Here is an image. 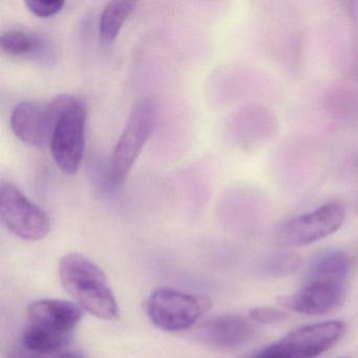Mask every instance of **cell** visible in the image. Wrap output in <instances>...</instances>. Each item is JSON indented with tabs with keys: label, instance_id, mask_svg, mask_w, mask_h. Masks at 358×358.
Masks as SVG:
<instances>
[{
	"label": "cell",
	"instance_id": "1",
	"mask_svg": "<svg viewBox=\"0 0 358 358\" xmlns=\"http://www.w3.org/2000/svg\"><path fill=\"white\" fill-rule=\"evenodd\" d=\"M59 278L66 292L92 315L116 320L120 309L103 270L80 253H69L59 263Z\"/></svg>",
	"mask_w": 358,
	"mask_h": 358
},
{
	"label": "cell",
	"instance_id": "2",
	"mask_svg": "<svg viewBox=\"0 0 358 358\" xmlns=\"http://www.w3.org/2000/svg\"><path fill=\"white\" fill-rule=\"evenodd\" d=\"M55 114L50 146L52 156L60 171L74 175L83 162L87 127V106L71 95H60L52 100Z\"/></svg>",
	"mask_w": 358,
	"mask_h": 358
},
{
	"label": "cell",
	"instance_id": "3",
	"mask_svg": "<svg viewBox=\"0 0 358 358\" xmlns=\"http://www.w3.org/2000/svg\"><path fill=\"white\" fill-rule=\"evenodd\" d=\"M156 117L157 104L152 98H142L134 106L110 159L108 178L113 186L120 185L127 179L152 135Z\"/></svg>",
	"mask_w": 358,
	"mask_h": 358
},
{
	"label": "cell",
	"instance_id": "4",
	"mask_svg": "<svg viewBox=\"0 0 358 358\" xmlns=\"http://www.w3.org/2000/svg\"><path fill=\"white\" fill-rule=\"evenodd\" d=\"M211 307L213 303L207 297L160 288L148 297L146 314L161 330L180 332L192 328Z\"/></svg>",
	"mask_w": 358,
	"mask_h": 358
},
{
	"label": "cell",
	"instance_id": "5",
	"mask_svg": "<svg viewBox=\"0 0 358 358\" xmlns=\"http://www.w3.org/2000/svg\"><path fill=\"white\" fill-rule=\"evenodd\" d=\"M347 331L341 320L301 327L255 354L259 358H315L328 351Z\"/></svg>",
	"mask_w": 358,
	"mask_h": 358
},
{
	"label": "cell",
	"instance_id": "6",
	"mask_svg": "<svg viewBox=\"0 0 358 358\" xmlns=\"http://www.w3.org/2000/svg\"><path fill=\"white\" fill-rule=\"evenodd\" d=\"M345 220V206L328 203L284 222L276 230V240L285 247L307 246L336 232Z\"/></svg>",
	"mask_w": 358,
	"mask_h": 358
},
{
	"label": "cell",
	"instance_id": "7",
	"mask_svg": "<svg viewBox=\"0 0 358 358\" xmlns=\"http://www.w3.org/2000/svg\"><path fill=\"white\" fill-rule=\"evenodd\" d=\"M0 217L6 227L22 240H43L50 231L47 213L10 182L0 184Z\"/></svg>",
	"mask_w": 358,
	"mask_h": 358
},
{
	"label": "cell",
	"instance_id": "8",
	"mask_svg": "<svg viewBox=\"0 0 358 358\" xmlns=\"http://www.w3.org/2000/svg\"><path fill=\"white\" fill-rule=\"evenodd\" d=\"M345 282L307 280L296 292L282 295L278 301L280 306L297 313L322 315L329 313L343 301Z\"/></svg>",
	"mask_w": 358,
	"mask_h": 358
},
{
	"label": "cell",
	"instance_id": "9",
	"mask_svg": "<svg viewBox=\"0 0 358 358\" xmlns=\"http://www.w3.org/2000/svg\"><path fill=\"white\" fill-rule=\"evenodd\" d=\"M54 121L55 114L51 103L20 102L11 115L12 131L20 141L33 148L50 143Z\"/></svg>",
	"mask_w": 358,
	"mask_h": 358
},
{
	"label": "cell",
	"instance_id": "10",
	"mask_svg": "<svg viewBox=\"0 0 358 358\" xmlns=\"http://www.w3.org/2000/svg\"><path fill=\"white\" fill-rule=\"evenodd\" d=\"M255 329L240 315H217L203 320L196 330V337L209 347L234 350L243 347L255 337Z\"/></svg>",
	"mask_w": 358,
	"mask_h": 358
},
{
	"label": "cell",
	"instance_id": "11",
	"mask_svg": "<svg viewBox=\"0 0 358 358\" xmlns=\"http://www.w3.org/2000/svg\"><path fill=\"white\" fill-rule=\"evenodd\" d=\"M30 324L53 332L72 335L83 318L78 306L60 299H41L29 306Z\"/></svg>",
	"mask_w": 358,
	"mask_h": 358
},
{
	"label": "cell",
	"instance_id": "12",
	"mask_svg": "<svg viewBox=\"0 0 358 358\" xmlns=\"http://www.w3.org/2000/svg\"><path fill=\"white\" fill-rule=\"evenodd\" d=\"M351 257L345 251L333 249L320 253L314 259L307 280L347 282L351 270Z\"/></svg>",
	"mask_w": 358,
	"mask_h": 358
},
{
	"label": "cell",
	"instance_id": "13",
	"mask_svg": "<svg viewBox=\"0 0 358 358\" xmlns=\"http://www.w3.org/2000/svg\"><path fill=\"white\" fill-rule=\"evenodd\" d=\"M135 8L136 3L127 0H114L108 3L100 16V41L106 45L114 43Z\"/></svg>",
	"mask_w": 358,
	"mask_h": 358
},
{
	"label": "cell",
	"instance_id": "14",
	"mask_svg": "<svg viewBox=\"0 0 358 358\" xmlns=\"http://www.w3.org/2000/svg\"><path fill=\"white\" fill-rule=\"evenodd\" d=\"M71 338L72 335L53 332L30 324L22 334V349L31 353L58 351L64 350Z\"/></svg>",
	"mask_w": 358,
	"mask_h": 358
},
{
	"label": "cell",
	"instance_id": "15",
	"mask_svg": "<svg viewBox=\"0 0 358 358\" xmlns=\"http://www.w3.org/2000/svg\"><path fill=\"white\" fill-rule=\"evenodd\" d=\"M43 41L37 35L24 31L11 30L0 36V47L3 53L14 57L33 55L43 49Z\"/></svg>",
	"mask_w": 358,
	"mask_h": 358
},
{
	"label": "cell",
	"instance_id": "16",
	"mask_svg": "<svg viewBox=\"0 0 358 358\" xmlns=\"http://www.w3.org/2000/svg\"><path fill=\"white\" fill-rule=\"evenodd\" d=\"M301 263L303 261L296 253L282 251L268 257L264 263V270L269 275L280 278L296 271Z\"/></svg>",
	"mask_w": 358,
	"mask_h": 358
},
{
	"label": "cell",
	"instance_id": "17",
	"mask_svg": "<svg viewBox=\"0 0 358 358\" xmlns=\"http://www.w3.org/2000/svg\"><path fill=\"white\" fill-rule=\"evenodd\" d=\"M249 317L257 324H275L286 322L289 315L286 312L275 308L257 307L249 311Z\"/></svg>",
	"mask_w": 358,
	"mask_h": 358
},
{
	"label": "cell",
	"instance_id": "18",
	"mask_svg": "<svg viewBox=\"0 0 358 358\" xmlns=\"http://www.w3.org/2000/svg\"><path fill=\"white\" fill-rule=\"evenodd\" d=\"M24 5L34 15L41 18L51 17L64 8V0H27Z\"/></svg>",
	"mask_w": 358,
	"mask_h": 358
},
{
	"label": "cell",
	"instance_id": "19",
	"mask_svg": "<svg viewBox=\"0 0 358 358\" xmlns=\"http://www.w3.org/2000/svg\"><path fill=\"white\" fill-rule=\"evenodd\" d=\"M18 358H83L75 352L66 351V349L58 351L45 352V353H31L22 349L17 355Z\"/></svg>",
	"mask_w": 358,
	"mask_h": 358
},
{
	"label": "cell",
	"instance_id": "20",
	"mask_svg": "<svg viewBox=\"0 0 358 358\" xmlns=\"http://www.w3.org/2000/svg\"><path fill=\"white\" fill-rule=\"evenodd\" d=\"M350 166H351V171L353 175L358 178V152H356V154L352 157Z\"/></svg>",
	"mask_w": 358,
	"mask_h": 358
},
{
	"label": "cell",
	"instance_id": "21",
	"mask_svg": "<svg viewBox=\"0 0 358 358\" xmlns=\"http://www.w3.org/2000/svg\"><path fill=\"white\" fill-rule=\"evenodd\" d=\"M251 358H259V357H257V356L255 355V356H252V357H251Z\"/></svg>",
	"mask_w": 358,
	"mask_h": 358
}]
</instances>
